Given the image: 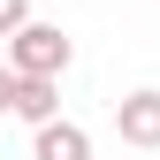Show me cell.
<instances>
[{
	"instance_id": "obj_1",
	"label": "cell",
	"mask_w": 160,
	"mask_h": 160,
	"mask_svg": "<svg viewBox=\"0 0 160 160\" xmlns=\"http://www.w3.org/2000/svg\"><path fill=\"white\" fill-rule=\"evenodd\" d=\"M69 61H76V46H69L61 23H23V31L8 38V69L15 76H46V84H53Z\"/></svg>"
},
{
	"instance_id": "obj_6",
	"label": "cell",
	"mask_w": 160,
	"mask_h": 160,
	"mask_svg": "<svg viewBox=\"0 0 160 160\" xmlns=\"http://www.w3.org/2000/svg\"><path fill=\"white\" fill-rule=\"evenodd\" d=\"M15 92H23V76H15L8 61H0V114H15Z\"/></svg>"
},
{
	"instance_id": "obj_5",
	"label": "cell",
	"mask_w": 160,
	"mask_h": 160,
	"mask_svg": "<svg viewBox=\"0 0 160 160\" xmlns=\"http://www.w3.org/2000/svg\"><path fill=\"white\" fill-rule=\"evenodd\" d=\"M23 23H31V0H0V38H15Z\"/></svg>"
},
{
	"instance_id": "obj_2",
	"label": "cell",
	"mask_w": 160,
	"mask_h": 160,
	"mask_svg": "<svg viewBox=\"0 0 160 160\" xmlns=\"http://www.w3.org/2000/svg\"><path fill=\"white\" fill-rule=\"evenodd\" d=\"M114 130H122V145L160 152V92H130V99H114Z\"/></svg>"
},
{
	"instance_id": "obj_4",
	"label": "cell",
	"mask_w": 160,
	"mask_h": 160,
	"mask_svg": "<svg viewBox=\"0 0 160 160\" xmlns=\"http://www.w3.org/2000/svg\"><path fill=\"white\" fill-rule=\"evenodd\" d=\"M53 107H61V99H53V84H46V76H23V92H15V114H23L31 130H46V122H61Z\"/></svg>"
},
{
	"instance_id": "obj_3",
	"label": "cell",
	"mask_w": 160,
	"mask_h": 160,
	"mask_svg": "<svg viewBox=\"0 0 160 160\" xmlns=\"http://www.w3.org/2000/svg\"><path fill=\"white\" fill-rule=\"evenodd\" d=\"M31 160H92V137L76 130V122H46L31 137Z\"/></svg>"
}]
</instances>
